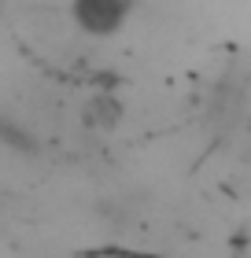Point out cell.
I'll use <instances>...</instances> for the list:
<instances>
[{"label":"cell","instance_id":"cell-3","mask_svg":"<svg viewBox=\"0 0 251 258\" xmlns=\"http://www.w3.org/2000/svg\"><path fill=\"white\" fill-rule=\"evenodd\" d=\"M81 122H85L89 129H115L118 122H122V100L111 96V92H100V96H92L89 100V107L85 114H81Z\"/></svg>","mask_w":251,"mask_h":258},{"label":"cell","instance_id":"cell-4","mask_svg":"<svg viewBox=\"0 0 251 258\" xmlns=\"http://www.w3.org/2000/svg\"><path fill=\"white\" fill-rule=\"evenodd\" d=\"M0 15H4V0H0Z\"/></svg>","mask_w":251,"mask_h":258},{"label":"cell","instance_id":"cell-2","mask_svg":"<svg viewBox=\"0 0 251 258\" xmlns=\"http://www.w3.org/2000/svg\"><path fill=\"white\" fill-rule=\"evenodd\" d=\"M0 144L15 155H26V159H37L41 155V140L30 133V125H22L19 118L11 114H0Z\"/></svg>","mask_w":251,"mask_h":258},{"label":"cell","instance_id":"cell-1","mask_svg":"<svg viewBox=\"0 0 251 258\" xmlns=\"http://www.w3.org/2000/svg\"><path fill=\"white\" fill-rule=\"evenodd\" d=\"M137 0H70V15L89 37H111L126 26Z\"/></svg>","mask_w":251,"mask_h":258}]
</instances>
